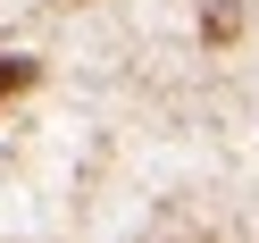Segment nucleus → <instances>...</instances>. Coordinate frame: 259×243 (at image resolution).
Here are the masks:
<instances>
[{
    "instance_id": "nucleus-1",
    "label": "nucleus",
    "mask_w": 259,
    "mask_h": 243,
    "mask_svg": "<svg viewBox=\"0 0 259 243\" xmlns=\"http://www.w3.org/2000/svg\"><path fill=\"white\" fill-rule=\"evenodd\" d=\"M25 84H34V59L9 51V59H0V101H9V92H25Z\"/></svg>"
}]
</instances>
